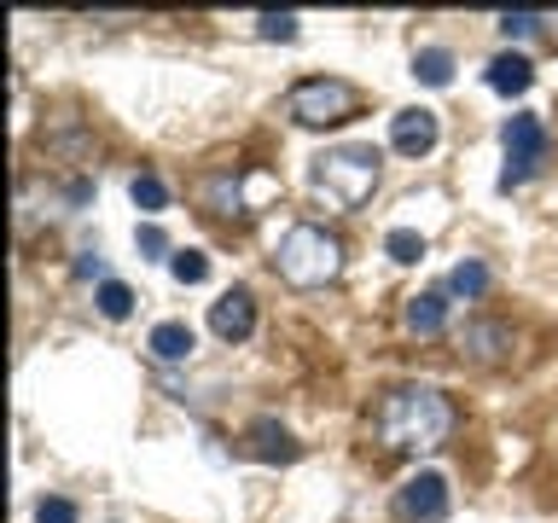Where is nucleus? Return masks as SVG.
I'll list each match as a JSON object with an SVG mask.
<instances>
[{
  "label": "nucleus",
  "mask_w": 558,
  "mask_h": 523,
  "mask_svg": "<svg viewBox=\"0 0 558 523\" xmlns=\"http://www.w3.org/2000/svg\"><path fill=\"white\" fill-rule=\"evenodd\" d=\"M378 174H384V157L373 146H331L308 163V186L326 209H361L373 198Z\"/></svg>",
  "instance_id": "2"
},
{
  "label": "nucleus",
  "mask_w": 558,
  "mask_h": 523,
  "mask_svg": "<svg viewBox=\"0 0 558 523\" xmlns=\"http://www.w3.org/2000/svg\"><path fill=\"white\" fill-rule=\"evenodd\" d=\"M146 349L163 366H181V361H192V349H198V338H192V326L186 320H157L151 326V338H146Z\"/></svg>",
  "instance_id": "12"
},
{
  "label": "nucleus",
  "mask_w": 558,
  "mask_h": 523,
  "mask_svg": "<svg viewBox=\"0 0 558 523\" xmlns=\"http://www.w3.org/2000/svg\"><path fill=\"white\" fill-rule=\"evenodd\" d=\"M76 279H99V285H105V262H99L94 251H87V256L76 262Z\"/></svg>",
  "instance_id": "25"
},
{
  "label": "nucleus",
  "mask_w": 558,
  "mask_h": 523,
  "mask_svg": "<svg viewBox=\"0 0 558 523\" xmlns=\"http://www.w3.org/2000/svg\"><path fill=\"white\" fill-rule=\"evenodd\" d=\"M129 192H134V204L146 209V216H157V209L169 204V186L157 181V174H134V186H129Z\"/></svg>",
  "instance_id": "20"
},
{
  "label": "nucleus",
  "mask_w": 558,
  "mask_h": 523,
  "mask_svg": "<svg viewBox=\"0 0 558 523\" xmlns=\"http://www.w3.org/2000/svg\"><path fill=\"white\" fill-rule=\"evenodd\" d=\"M453 436V401L430 384H396L373 408V442L384 453H430Z\"/></svg>",
  "instance_id": "1"
},
{
  "label": "nucleus",
  "mask_w": 558,
  "mask_h": 523,
  "mask_svg": "<svg viewBox=\"0 0 558 523\" xmlns=\"http://www.w3.org/2000/svg\"><path fill=\"white\" fill-rule=\"evenodd\" d=\"M140 251H146V256H169V239H163V227H140Z\"/></svg>",
  "instance_id": "24"
},
{
  "label": "nucleus",
  "mask_w": 558,
  "mask_h": 523,
  "mask_svg": "<svg viewBox=\"0 0 558 523\" xmlns=\"http://www.w3.org/2000/svg\"><path fill=\"white\" fill-rule=\"evenodd\" d=\"M530 82H535V64L523 59V52H500V59L488 64V87H495V94H523Z\"/></svg>",
  "instance_id": "14"
},
{
  "label": "nucleus",
  "mask_w": 558,
  "mask_h": 523,
  "mask_svg": "<svg viewBox=\"0 0 558 523\" xmlns=\"http://www.w3.org/2000/svg\"><path fill=\"white\" fill-rule=\"evenodd\" d=\"M448 291L453 296H483L488 291V268H483V262H460V268L448 273Z\"/></svg>",
  "instance_id": "19"
},
{
  "label": "nucleus",
  "mask_w": 558,
  "mask_h": 523,
  "mask_svg": "<svg viewBox=\"0 0 558 523\" xmlns=\"http://www.w3.org/2000/svg\"><path fill=\"white\" fill-rule=\"evenodd\" d=\"M209 331H216L221 343H244L256 331V296L233 285V291H221L216 303H209Z\"/></svg>",
  "instance_id": "8"
},
{
  "label": "nucleus",
  "mask_w": 558,
  "mask_h": 523,
  "mask_svg": "<svg viewBox=\"0 0 558 523\" xmlns=\"http://www.w3.org/2000/svg\"><path fill=\"white\" fill-rule=\"evenodd\" d=\"M500 146H506V169H500V186L512 192V186H523L530 174L541 169V157H547V129H541V117H530V111H518L512 122L500 129Z\"/></svg>",
  "instance_id": "5"
},
{
  "label": "nucleus",
  "mask_w": 558,
  "mask_h": 523,
  "mask_svg": "<svg viewBox=\"0 0 558 523\" xmlns=\"http://www.w3.org/2000/svg\"><path fill=\"white\" fill-rule=\"evenodd\" d=\"M442 326H448V291H418V296H408V331H418V338H436Z\"/></svg>",
  "instance_id": "13"
},
{
  "label": "nucleus",
  "mask_w": 558,
  "mask_h": 523,
  "mask_svg": "<svg viewBox=\"0 0 558 523\" xmlns=\"http://www.w3.org/2000/svg\"><path fill=\"white\" fill-rule=\"evenodd\" d=\"M413 82L448 87V82H453V52H448V47H418V52H413Z\"/></svg>",
  "instance_id": "15"
},
{
  "label": "nucleus",
  "mask_w": 558,
  "mask_h": 523,
  "mask_svg": "<svg viewBox=\"0 0 558 523\" xmlns=\"http://www.w3.org/2000/svg\"><path fill=\"white\" fill-rule=\"evenodd\" d=\"M244 448H251V460H268V465H286L303 453V442L279 425V418H251V430H244Z\"/></svg>",
  "instance_id": "10"
},
{
  "label": "nucleus",
  "mask_w": 558,
  "mask_h": 523,
  "mask_svg": "<svg viewBox=\"0 0 558 523\" xmlns=\"http://www.w3.org/2000/svg\"><path fill=\"white\" fill-rule=\"evenodd\" d=\"M94 303H99L105 320H129V314H134V291L122 285V279H105V285L94 291Z\"/></svg>",
  "instance_id": "16"
},
{
  "label": "nucleus",
  "mask_w": 558,
  "mask_h": 523,
  "mask_svg": "<svg viewBox=\"0 0 558 523\" xmlns=\"http://www.w3.org/2000/svg\"><path fill=\"white\" fill-rule=\"evenodd\" d=\"M436 139H442V122L425 105H408V111L390 117V146L401 157H425V151H436Z\"/></svg>",
  "instance_id": "9"
},
{
  "label": "nucleus",
  "mask_w": 558,
  "mask_h": 523,
  "mask_svg": "<svg viewBox=\"0 0 558 523\" xmlns=\"http://www.w3.org/2000/svg\"><path fill=\"white\" fill-rule=\"evenodd\" d=\"M169 273L181 279V285H204V279H209V256L204 251H174L169 256Z\"/></svg>",
  "instance_id": "18"
},
{
  "label": "nucleus",
  "mask_w": 558,
  "mask_h": 523,
  "mask_svg": "<svg viewBox=\"0 0 558 523\" xmlns=\"http://www.w3.org/2000/svg\"><path fill=\"white\" fill-rule=\"evenodd\" d=\"M256 35H262V41H291V35H296V12H262Z\"/></svg>",
  "instance_id": "21"
},
{
  "label": "nucleus",
  "mask_w": 558,
  "mask_h": 523,
  "mask_svg": "<svg viewBox=\"0 0 558 523\" xmlns=\"http://www.w3.org/2000/svg\"><path fill=\"white\" fill-rule=\"evenodd\" d=\"M460 349H465L471 361L495 366V361H506V355H512V331H506V326H495V320H471V326L460 331Z\"/></svg>",
  "instance_id": "11"
},
{
  "label": "nucleus",
  "mask_w": 558,
  "mask_h": 523,
  "mask_svg": "<svg viewBox=\"0 0 558 523\" xmlns=\"http://www.w3.org/2000/svg\"><path fill=\"white\" fill-rule=\"evenodd\" d=\"M396 518L401 523H442L448 518V477L442 471H418L396 488Z\"/></svg>",
  "instance_id": "6"
},
{
  "label": "nucleus",
  "mask_w": 558,
  "mask_h": 523,
  "mask_svg": "<svg viewBox=\"0 0 558 523\" xmlns=\"http://www.w3.org/2000/svg\"><path fill=\"white\" fill-rule=\"evenodd\" d=\"M355 105H361V94L343 76H308L286 94V117L296 129H338V122L355 117Z\"/></svg>",
  "instance_id": "4"
},
{
  "label": "nucleus",
  "mask_w": 558,
  "mask_h": 523,
  "mask_svg": "<svg viewBox=\"0 0 558 523\" xmlns=\"http://www.w3.org/2000/svg\"><path fill=\"white\" fill-rule=\"evenodd\" d=\"M244 192H274L268 174H239V169H221V174H209L204 181V204L216 209V216H251V198Z\"/></svg>",
  "instance_id": "7"
},
{
  "label": "nucleus",
  "mask_w": 558,
  "mask_h": 523,
  "mask_svg": "<svg viewBox=\"0 0 558 523\" xmlns=\"http://www.w3.org/2000/svg\"><path fill=\"white\" fill-rule=\"evenodd\" d=\"M553 17H541V12H500V29L506 35H518V41H530V35H541Z\"/></svg>",
  "instance_id": "22"
},
{
  "label": "nucleus",
  "mask_w": 558,
  "mask_h": 523,
  "mask_svg": "<svg viewBox=\"0 0 558 523\" xmlns=\"http://www.w3.org/2000/svg\"><path fill=\"white\" fill-rule=\"evenodd\" d=\"M274 268H279V279H286V285H296V291L331 285V279H338V268H343V244H338V233H326V227L296 221V227H286V233H279V244H274Z\"/></svg>",
  "instance_id": "3"
},
{
  "label": "nucleus",
  "mask_w": 558,
  "mask_h": 523,
  "mask_svg": "<svg viewBox=\"0 0 558 523\" xmlns=\"http://www.w3.org/2000/svg\"><path fill=\"white\" fill-rule=\"evenodd\" d=\"M384 251L413 268V262H425V233H413V227H390V233H384Z\"/></svg>",
  "instance_id": "17"
},
{
  "label": "nucleus",
  "mask_w": 558,
  "mask_h": 523,
  "mask_svg": "<svg viewBox=\"0 0 558 523\" xmlns=\"http://www.w3.org/2000/svg\"><path fill=\"white\" fill-rule=\"evenodd\" d=\"M35 523H76V506L52 495V500H41V506H35Z\"/></svg>",
  "instance_id": "23"
}]
</instances>
